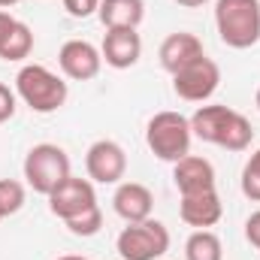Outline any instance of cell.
<instances>
[{"label": "cell", "mask_w": 260, "mask_h": 260, "mask_svg": "<svg viewBox=\"0 0 260 260\" xmlns=\"http://www.w3.org/2000/svg\"><path fill=\"white\" fill-rule=\"evenodd\" d=\"M21 206H24V185L15 182V179H0V209H3V215L9 218Z\"/></svg>", "instance_id": "20"}, {"label": "cell", "mask_w": 260, "mask_h": 260, "mask_svg": "<svg viewBox=\"0 0 260 260\" xmlns=\"http://www.w3.org/2000/svg\"><path fill=\"white\" fill-rule=\"evenodd\" d=\"M15 21H18V18H12L6 9H0V49H3V43H6V37H9V30L15 27Z\"/></svg>", "instance_id": "25"}, {"label": "cell", "mask_w": 260, "mask_h": 260, "mask_svg": "<svg viewBox=\"0 0 260 260\" xmlns=\"http://www.w3.org/2000/svg\"><path fill=\"white\" fill-rule=\"evenodd\" d=\"M64 9L73 18H88L100 9V0H64Z\"/></svg>", "instance_id": "22"}, {"label": "cell", "mask_w": 260, "mask_h": 260, "mask_svg": "<svg viewBox=\"0 0 260 260\" xmlns=\"http://www.w3.org/2000/svg\"><path fill=\"white\" fill-rule=\"evenodd\" d=\"M179 215L188 227H197V230H209L221 221L224 215V206H221V197L218 191H203V194H188L182 197L179 203Z\"/></svg>", "instance_id": "14"}, {"label": "cell", "mask_w": 260, "mask_h": 260, "mask_svg": "<svg viewBox=\"0 0 260 260\" xmlns=\"http://www.w3.org/2000/svg\"><path fill=\"white\" fill-rule=\"evenodd\" d=\"M179 6H185V9H197V6H206L209 0H176Z\"/></svg>", "instance_id": "26"}, {"label": "cell", "mask_w": 260, "mask_h": 260, "mask_svg": "<svg viewBox=\"0 0 260 260\" xmlns=\"http://www.w3.org/2000/svg\"><path fill=\"white\" fill-rule=\"evenodd\" d=\"M242 194L248 197L251 203H260V148L242 167Z\"/></svg>", "instance_id": "21"}, {"label": "cell", "mask_w": 260, "mask_h": 260, "mask_svg": "<svg viewBox=\"0 0 260 260\" xmlns=\"http://www.w3.org/2000/svg\"><path fill=\"white\" fill-rule=\"evenodd\" d=\"M112 206L115 212L127 221V224H136V221H145L151 218V209H154V194L139 185V182H121L118 191L112 197Z\"/></svg>", "instance_id": "15"}, {"label": "cell", "mask_w": 260, "mask_h": 260, "mask_svg": "<svg viewBox=\"0 0 260 260\" xmlns=\"http://www.w3.org/2000/svg\"><path fill=\"white\" fill-rule=\"evenodd\" d=\"M97 15L106 30H136L145 18V0H100Z\"/></svg>", "instance_id": "16"}, {"label": "cell", "mask_w": 260, "mask_h": 260, "mask_svg": "<svg viewBox=\"0 0 260 260\" xmlns=\"http://www.w3.org/2000/svg\"><path fill=\"white\" fill-rule=\"evenodd\" d=\"M173 182L182 197L215 191V167L200 154H188L179 164H173Z\"/></svg>", "instance_id": "11"}, {"label": "cell", "mask_w": 260, "mask_h": 260, "mask_svg": "<svg viewBox=\"0 0 260 260\" xmlns=\"http://www.w3.org/2000/svg\"><path fill=\"white\" fill-rule=\"evenodd\" d=\"M115 248L121 260H157L170 251V230L154 218L136 221L118 233Z\"/></svg>", "instance_id": "6"}, {"label": "cell", "mask_w": 260, "mask_h": 260, "mask_svg": "<svg viewBox=\"0 0 260 260\" xmlns=\"http://www.w3.org/2000/svg\"><path fill=\"white\" fill-rule=\"evenodd\" d=\"M215 27L224 46L251 49L260 43V0H215Z\"/></svg>", "instance_id": "2"}, {"label": "cell", "mask_w": 260, "mask_h": 260, "mask_svg": "<svg viewBox=\"0 0 260 260\" xmlns=\"http://www.w3.org/2000/svg\"><path fill=\"white\" fill-rule=\"evenodd\" d=\"M245 239H248V242L260 251V209H257V212H251V215H248V221H245Z\"/></svg>", "instance_id": "24"}, {"label": "cell", "mask_w": 260, "mask_h": 260, "mask_svg": "<svg viewBox=\"0 0 260 260\" xmlns=\"http://www.w3.org/2000/svg\"><path fill=\"white\" fill-rule=\"evenodd\" d=\"M254 103H257V109H260V88H257V97H254Z\"/></svg>", "instance_id": "29"}, {"label": "cell", "mask_w": 260, "mask_h": 260, "mask_svg": "<svg viewBox=\"0 0 260 260\" xmlns=\"http://www.w3.org/2000/svg\"><path fill=\"white\" fill-rule=\"evenodd\" d=\"M15 91H9L3 82H0V124H6L12 115H15Z\"/></svg>", "instance_id": "23"}, {"label": "cell", "mask_w": 260, "mask_h": 260, "mask_svg": "<svg viewBox=\"0 0 260 260\" xmlns=\"http://www.w3.org/2000/svg\"><path fill=\"white\" fill-rule=\"evenodd\" d=\"M15 94L40 115L58 112L67 103V82L43 64H24L15 76Z\"/></svg>", "instance_id": "3"}, {"label": "cell", "mask_w": 260, "mask_h": 260, "mask_svg": "<svg viewBox=\"0 0 260 260\" xmlns=\"http://www.w3.org/2000/svg\"><path fill=\"white\" fill-rule=\"evenodd\" d=\"M15 3H21V0H0V9H9V6H15Z\"/></svg>", "instance_id": "27"}, {"label": "cell", "mask_w": 260, "mask_h": 260, "mask_svg": "<svg viewBox=\"0 0 260 260\" xmlns=\"http://www.w3.org/2000/svg\"><path fill=\"white\" fill-rule=\"evenodd\" d=\"M191 130H194L197 139L221 145L227 151H245L254 139L251 121L242 112H236L230 106H221V103L200 106L191 115Z\"/></svg>", "instance_id": "1"}, {"label": "cell", "mask_w": 260, "mask_h": 260, "mask_svg": "<svg viewBox=\"0 0 260 260\" xmlns=\"http://www.w3.org/2000/svg\"><path fill=\"white\" fill-rule=\"evenodd\" d=\"M58 64H61L67 79L88 82V79H97V73L103 67V55L88 40H67L58 52Z\"/></svg>", "instance_id": "10"}, {"label": "cell", "mask_w": 260, "mask_h": 260, "mask_svg": "<svg viewBox=\"0 0 260 260\" xmlns=\"http://www.w3.org/2000/svg\"><path fill=\"white\" fill-rule=\"evenodd\" d=\"M3 218H6V215H3V209H0V221H3Z\"/></svg>", "instance_id": "30"}, {"label": "cell", "mask_w": 260, "mask_h": 260, "mask_svg": "<svg viewBox=\"0 0 260 260\" xmlns=\"http://www.w3.org/2000/svg\"><path fill=\"white\" fill-rule=\"evenodd\" d=\"M203 55H206V52H203V43H200V37L188 34V30L170 34V37L160 43V52H157L160 67H164L170 76H176L182 67H188L191 61L203 58Z\"/></svg>", "instance_id": "13"}, {"label": "cell", "mask_w": 260, "mask_h": 260, "mask_svg": "<svg viewBox=\"0 0 260 260\" xmlns=\"http://www.w3.org/2000/svg\"><path fill=\"white\" fill-rule=\"evenodd\" d=\"M21 170H24L27 188H34L37 194H43V197H49L64 179L73 176V173H70V157H67V151L61 145H55V142H40V145H34V148L27 151Z\"/></svg>", "instance_id": "5"}, {"label": "cell", "mask_w": 260, "mask_h": 260, "mask_svg": "<svg viewBox=\"0 0 260 260\" xmlns=\"http://www.w3.org/2000/svg\"><path fill=\"white\" fill-rule=\"evenodd\" d=\"M191 142H194L191 118H185L182 112L164 109V112L151 115V121L145 127V145L151 148L154 157H160L167 164H179L182 157H188Z\"/></svg>", "instance_id": "4"}, {"label": "cell", "mask_w": 260, "mask_h": 260, "mask_svg": "<svg viewBox=\"0 0 260 260\" xmlns=\"http://www.w3.org/2000/svg\"><path fill=\"white\" fill-rule=\"evenodd\" d=\"M97 206V194H94V182L91 179H79V176H70L64 179L52 194H49V209L52 215H58L61 221H70L88 209Z\"/></svg>", "instance_id": "9"}, {"label": "cell", "mask_w": 260, "mask_h": 260, "mask_svg": "<svg viewBox=\"0 0 260 260\" xmlns=\"http://www.w3.org/2000/svg\"><path fill=\"white\" fill-rule=\"evenodd\" d=\"M221 85V70L212 58H197L173 76V91L188 103H206Z\"/></svg>", "instance_id": "7"}, {"label": "cell", "mask_w": 260, "mask_h": 260, "mask_svg": "<svg viewBox=\"0 0 260 260\" xmlns=\"http://www.w3.org/2000/svg\"><path fill=\"white\" fill-rule=\"evenodd\" d=\"M85 170L97 185H121L127 173V154L115 139H97L85 154Z\"/></svg>", "instance_id": "8"}, {"label": "cell", "mask_w": 260, "mask_h": 260, "mask_svg": "<svg viewBox=\"0 0 260 260\" xmlns=\"http://www.w3.org/2000/svg\"><path fill=\"white\" fill-rule=\"evenodd\" d=\"M30 52H34V30L24 21H15V27L9 30V37L0 49V58L3 61H24Z\"/></svg>", "instance_id": "18"}, {"label": "cell", "mask_w": 260, "mask_h": 260, "mask_svg": "<svg viewBox=\"0 0 260 260\" xmlns=\"http://www.w3.org/2000/svg\"><path fill=\"white\" fill-rule=\"evenodd\" d=\"M58 260H88V257H79V254H64V257H58Z\"/></svg>", "instance_id": "28"}, {"label": "cell", "mask_w": 260, "mask_h": 260, "mask_svg": "<svg viewBox=\"0 0 260 260\" xmlns=\"http://www.w3.org/2000/svg\"><path fill=\"white\" fill-rule=\"evenodd\" d=\"M188 260H224V245L212 230H194L185 242Z\"/></svg>", "instance_id": "17"}, {"label": "cell", "mask_w": 260, "mask_h": 260, "mask_svg": "<svg viewBox=\"0 0 260 260\" xmlns=\"http://www.w3.org/2000/svg\"><path fill=\"white\" fill-rule=\"evenodd\" d=\"M100 55L112 70H130L142 58V37L136 30H106Z\"/></svg>", "instance_id": "12"}, {"label": "cell", "mask_w": 260, "mask_h": 260, "mask_svg": "<svg viewBox=\"0 0 260 260\" xmlns=\"http://www.w3.org/2000/svg\"><path fill=\"white\" fill-rule=\"evenodd\" d=\"M64 224L73 236H85V239H88V236H97V233H100V227H103V212H100V206H94V209H88V212L70 218Z\"/></svg>", "instance_id": "19"}]
</instances>
